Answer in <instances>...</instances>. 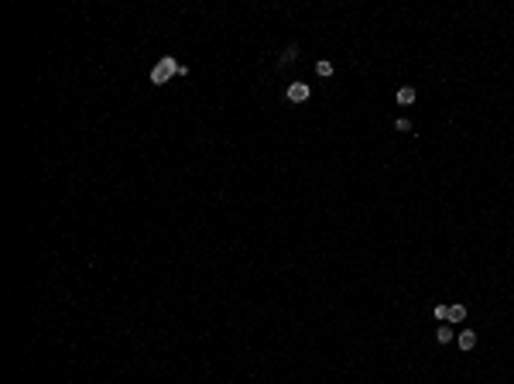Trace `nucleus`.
Here are the masks:
<instances>
[{
	"label": "nucleus",
	"instance_id": "nucleus-1",
	"mask_svg": "<svg viewBox=\"0 0 514 384\" xmlns=\"http://www.w3.org/2000/svg\"><path fill=\"white\" fill-rule=\"evenodd\" d=\"M178 72H182V65H178V62H175L171 55H165V58H161V62H158V65L151 69V82H154V86H165V82H168L171 76H178Z\"/></svg>",
	"mask_w": 514,
	"mask_h": 384
},
{
	"label": "nucleus",
	"instance_id": "nucleus-2",
	"mask_svg": "<svg viewBox=\"0 0 514 384\" xmlns=\"http://www.w3.org/2000/svg\"><path fill=\"white\" fill-rule=\"evenodd\" d=\"M288 100H291V103L309 100V86H305V82H291V86H288Z\"/></svg>",
	"mask_w": 514,
	"mask_h": 384
},
{
	"label": "nucleus",
	"instance_id": "nucleus-3",
	"mask_svg": "<svg viewBox=\"0 0 514 384\" xmlns=\"http://www.w3.org/2000/svg\"><path fill=\"white\" fill-rule=\"evenodd\" d=\"M476 346V333L473 329H459V350H473Z\"/></svg>",
	"mask_w": 514,
	"mask_h": 384
},
{
	"label": "nucleus",
	"instance_id": "nucleus-4",
	"mask_svg": "<svg viewBox=\"0 0 514 384\" xmlns=\"http://www.w3.org/2000/svg\"><path fill=\"white\" fill-rule=\"evenodd\" d=\"M394 100H398L401 107H412V103H415V89H412V86H401L398 93H394Z\"/></svg>",
	"mask_w": 514,
	"mask_h": 384
},
{
	"label": "nucleus",
	"instance_id": "nucleus-5",
	"mask_svg": "<svg viewBox=\"0 0 514 384\" xmlns=\"http://www.w3.org/2000/svg\"><path fill=\"white\" fill-rule=\"evenodd\" d=\"M446 319H449V323H463V319H466V306H463V302L449 306V316H446Z\"/></svg>",
	"mask_w": 514,
	"mask_h": 384
},
{
	"label": "nucleus",
	"instance_id": "nucleus-6",
	"mask_svg": "<svg viewBox=\"0 0 514 384\" xmlns=\"http://www.w3.org/2000/svg\"><path fill=\"white\" fill-rule=\"evenodd\" d=\"M453 336H456V333H453V326H449V323H439V329H436V340H439V343H449Z\"/></svg>",
	"mask_w": 514,
	"mask_h": 384
},
{
	"label": "nucleus",
	"instance_id": "nucleus-7",
	"mask_svg": "<svg viewBox=\"0 0 514 384\" xmlns=\"http://www.w3.org/2000/svg\"><path fill=\"white\" fill-rule=\"evenodd\" d=\"M316 72H319V76H333V62H326V58H319V62H316Z\"/></svg>",
	"mask_w": 514,
	"mask_h": 384
},
{
	"label": "nucleus",
	"instance_id": "nucleus-8",
	"mask_svg": "<svg viewBox=\"0 0 514 384\" xmlns=\"http://www.w3.org/2000/svg\"><path fill=\"white\" fill-rule=\"evenodd\" d=\"M394 131L408 134V131H412V120H408V117H398V120H394Z\"/></svg>",
	"mask_w": 514,
	"mask_h": 384
},
{
	"label": "nucleus",
	"instance_id": "nucleus-9",
	"mask_svg": "<svg viewBox=\"0 0 514 384\" xmlns=\"http://www.w3.org/2000/svg\"><path fill=\"white\" fill-rule=\"evenodd\" d=\"M432 316H436L439 323H446V316H449V306H436V309H432Z\"/></svg>",
	"mask_w": 514,
	"mask_h": 384
},
{
	"label": "nucleus",
	"instance_id": "nucleus-10",
	"mask_svg": "<svg viewBox=\"0 0 514 384\" xmlns=\"http://www.w3.org/2000/svg\"><path fill=\"white\" fill-rule=\"evenodd\" d=\"M295 55H298V48H295V45H288V48H285V55H281V62H291Z\"/></svg>",
	"mask_w": 514,
	"mask_h": 384
}]
</instances>
